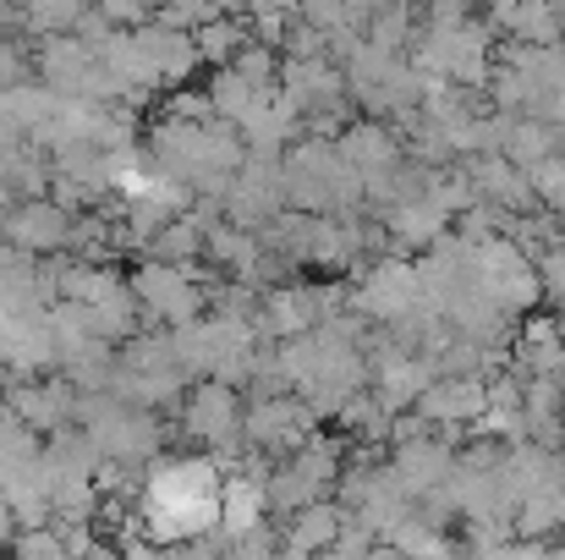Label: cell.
<instances>
[{"label": "cell", "mask_w": 565, "mask_h": 560, "mask_svg": "<svg viewBox=\"0 0 565 560\" xmlns=\"http://www.w3.org/2000/svg\"><path fill=\"white\" fill-rule=\"evenodd\" d=\"M0 236L28 247V253H66V236H72V209L55 203L50 192L39 198H17L6 214H0Z\"/></svg>", "instance_id": "6"}, {"label": "cell", "mask_w": 565, "mask_h": 560, "mask_svg": "<svg viewBox=\"0 0 565 560\" xmlns=\"http://www.w3.org/2000/svg\"><path fill=\"white\" fill-rule=\"evenodd\" d=\"M11 418H22L39 434H61L77 423V384L66 373H11Z\"/></svg>", "instance_id": "5"}, {"label": "cell", "mask_w": 565, "mask_h": 560, "mask_svg": "<svg viewBox=\"0 0 565 560\" xmlns=\"http://www.w3.org/2000/svg\"><path fill=\"white\" fill-rule=\"evenodd\" d=\"M450 209H439L428 192H412V198H395L390 209H384V231H390V242H395V253L406 247V253H428L445 231H450Z\"/></svg>", "instance_id": "10"}, {"label": "cell", "mask_w": 565, "mask_h": 560, "mask_svg": "<svg viewBox=\"0 0 565 560\" xmlns=\"http://www.w3.org/2000/svg\"><path fill=\"white\" fill-rule=\"evenodd\" d=\"M192 39H198V50H203V66H225V61L253 39V22H247L242 11H220V17H209L203 28H192Z\"/></svg>", "instance_id": "14"}, {"label": "cell", "mask_w": 565, "mask_h": 560, "mask_svg": "<svg viewBox=\"0 0 565 560\" xmlns=\"http://www.w3.org/2000/svg\"><path fill=\"white\" fill-rule=\"evenodd\" d=\"M511 369L533 373H561L565 379V325L561 314H522L516 319V336H511Z\"/></svg>", "instance_id": "9"}, {"label": "cell", "mask_w": 565, "mask_h": 560, "mask_svg": "<svg viewBox=\"0 0 565 560\" xmlns=\"http://www.w3.org/2000/svg\"><path fill=\"white\" fill-rule=\"evenodd\" d=\"M94 0H17V28H28L33 39H50V33H72L83 17H88Z\"/></svg>", "instance_id": "16"}, {"label": "cell", "mask_w": 565, "mask_h": 560, "mask_svg": "<svg viewBox=\"0 0 565 560\" xmlns=\"http://www.w3.org/2000/svg\"><path fill=\"white\" fill-rule=\"evenodd\" d=\"M341 522H347V506L324 495V500H313V506H302V511L286 517L280 550H286V556H319V550H335Z\"/></svg>", "instance_id": "11"}, {"label": "cell", "mask_w": 565, "mask_h": 560, "mask_svg": "<svg viewBox=\"0 0 565 560\" xmlns=\"http://www.w3.org/2000/svg\"><path fill=\"white\" fill-rule=\"evenodd\" d=\"M489 406V373H439L423 395H417V412L434 423V429H472V418Z\"/></svg>", "instance_id": "7"}, {"label": "cell", "mask_w": 565, "mask_h": 560, "mask_svg": "<svg viewBox=\"0 0 565 560\" xmlns=\"http://www.w3.org/2000/svg\"><path fill=\"white\" fill-rule=\"evenodd\" d=\"M313 429H319V412H313L297 390L258 395V401H247V418H242L247 445H253V451H264V456H291Z\"/></svg>", "instance_id": "3"}, {"label": "cell", "mask_w": 565, "mask_h": 560, "mask_svg": "<svg viewBox=\"0 0 565 560\" xmlns=\"http://www.w3.org/2000/svg\"><path fill=\"white\" fill-rule=\"evenodd\" d=\"M527 177H533V187H539V203L561 214L565 209V149L561 155H550V160H539V166H527Z\"/></svg>", "instance_id": "17"}, {"label": "cell", "mask_w": 565, "mask_h": 560, "mask_svg": "<svg viewBox=\"0 0 565 560\" xmlns=\"http://www.w3.org/2000/svg\"><path fill=\"white\" fill-rule=\"evenodd\" d=\"M203 88H209V99H214V116H220V121H242V116H247L258 99H269V94H275V88L247 83V77H242L231 61H225V66H214V77H209Z\"/></svg>", "instance_id": "12"}, {"label": "cell", "mask_w": 565, "mask_h": 560, "mask_svg": "<svg viewBox=\"0 0 565 560\" xmlns=\"http://www.w3.org/2000/svg\"><path fill=\"white\" fill-rule=\"evenodd\" d=\"M203 242H209V225H203L198 209H188V214L166 220V231L149 242V258H166V264H198V258H203Z\"/></svg>", "instance_id": "13"}, {"label": "cell", "mask_w": 565, "mask_h": 560, "mask_svg": "<svg viewBox=\"0 0 565 560\" xmlns=\"http://www.w3.org/2000/svg\"><path fill=\"white\" fill-rule=\"evenodd\" d=\"M198 264H166V258H149V253L138 258V270L127 281H132V292H138V303L154 325L171 330V325H188L198 314H209V286H203Z\"/></svg>", "instance_id": "2"}, {"label": "cell", "mask_w": 565, "mask_h": 560, "mask_svg": "<svg viewBox=\"0 0 565 560\" xmlns=\"http://www.w3.org/2000/svg\"><path fill=\"white\" fill-rule=\"evenodd\" d=\"M166 110L171 116H182V121H220L214 116V99H209V88H171V99H166Z\"/></svg>", "instance_id": "19"}, {"label": "cell", "mask_w": 565, "mask_h": 560, "mask_svg": "<svg viewBox=\"0 0 565 560\" xmlns=\"http://www.w3.org/2000/svg\"><path fill=\"white\" fill-rule=\"evenodd\" d=\"M11 203H17V192H11V182H6V177H0V214H6V209H11Z\"/></svg>", "instance_id": "23"}, {"label": "cell", "mask_w": 565, "mask_h": 560, "mask_svg": "<svg viewBox=\"0 0 565 560\" xmlns=\"http://www.w3.org/2000/svg\"><path fill=\"white\" fill-rule=\"evenodd\" d=\"M11 539H17V511L0 500V550H11Z\"/></svg>", "instance_id": "21"}, {"label": "cell", "mask_w": 565, "mask_h": 560, "mask_svg": "<svg viewBox=\"0 0 565 560\" xmlns=\"http://www.w3.org/2000/svg\"><path fill=\"white\" fill-rule=\"evenodd\" d=\"M177 418H182L188 440H198L203 451H214L225 467L247 451V434H242V418H247L242 384H231V379H220V373L192 379L188 395H182V406H177Z\"/></svg>", "instance_id": "1"}, {"label": "cell", "mask_w": 565, "mask_h": 560, "mask_svg": "<svg viewBox=\"0 0 565 560\" xmlns=\"http://www.w3.org/2000/svg\"><path fill=\"white\" fill-rule=\"evenodd\" d=\"M428 297H423V275H417V264H406V258H374L369 270H358V292H352V308L358 314H369L374 325H390V319H406L412 308H423Z\"/></svg>", "instance_id": "4"}, {"label": "cell", "mask_w": 565, "mask_h": 560, "mask_svg": "<svg viewBox=\"0 0 565 560\" xmlns=\"http://www.w3.org/2000/svg\"><path fill=\"white\" fill-rule=\"evenodd\" d=\"M324 325V286H269L258 303V330L269 341H291Z\"/></svg>", "instance_id": "8"}, {"label": "cell", "mask_w": 565, "mask_h": 560, "mask_svg": "<svg viewBox=\"0 0 565 560\" xmlns=\"http://www.w3.org/2000/svg\"><path fill=\"white\" fill-rule=\"evenodd\" d=\"M533 264H539V281H544V297H550V303H565V236H561V242H555V247H544V253H539Z\"/></svg>", "instance_id": "18"}, {"label": "cell", "mask_w": 565, "mask_h": 560, "mask_svg": "<svg viewBox=\"0 0 565 560\" xmlns=\"http://www.w3.org/2000/svg\"><path fill=\"white\" fill-rule=\"evenodd\" d=\"M275 550H280L275 522H258V528H247V533L231 539V556H275Z\"/></svg>", "instance_id": "20"}, {"label": "cell", "mask_w": 565, "mask_h": 560, "mask_svg": "<svg viewBox=\"0 0 565 560\" xmlns=\"http://www.w3.org/2000/svg\"><path fill=\"white\" fill-rule=\"evenodd\" d=\"M17 28V0H0V33Z\"/></svg>", "instance_id": "22"}, {"label": "cell", "mask_w": 565, "mask_h": 560, "mask_svg": "<svg viewBox=\"0 0 565 560\" xmlns=\"http://www.w3.org/2000/svg\"><path fill=\"white\" fill-rule=\"evenodd\" d=\"M55 105H61V88H50L44 77H17V83H6V88H0V110H6L11 121H22L28 133H33Z\"/></svg>", "instance_id": "15"}]
</instances>
